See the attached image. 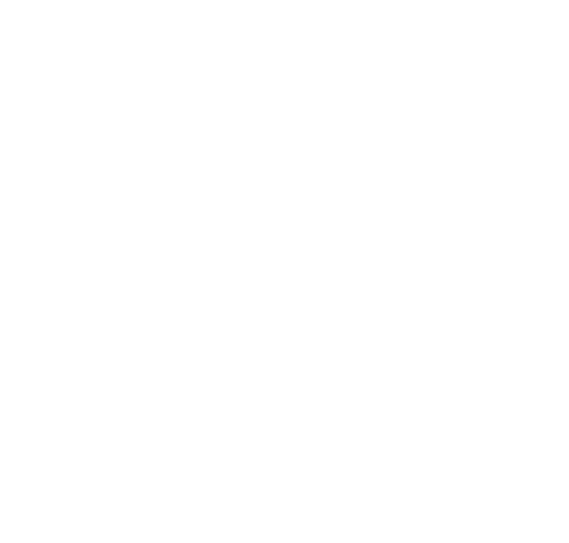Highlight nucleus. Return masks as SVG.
I'll return each mask as SVG.
<instances>
[]
</instances>
